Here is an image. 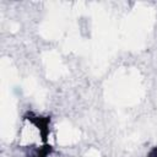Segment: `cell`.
<instances>
[{
    "label": "cell",
    "instance_id": "cell-3",
    "mask_svg": "<svg viewBox=\"0 0 157 157\" xmlns=\"http://www.w3.org/2000/svg\"><path fill=\"white\" fill-rule=\"evenodd\" d=\"M147 157H157V146H155L150 150V152L147 153Z\"/></svg>",
    "mask_w": 157,
    "mask_h": 157
},
{
    "label": "cell",
    "instance_id": "cell-2",
    "mask_svg": "<svg viewBox=\"0 0 157 157\" xmlns=\"http://www.w3.org/2000/svg\"><path fill=\"white\" fill-rule=\"evenodd\" d=\"M52 152H53V147H52V145H49V144H44L43 146H40V147L33 150L32 152L27 153L26 157H49Z\"/></svg>",
    "mask_w": 157,
    "mask_h": 157
},
{
    "label": "cell",
    "instance_id": "cell-1",
    "mask_svg": "<svg viewBox=\"0 0 157 157\" xmlns=\"http://www.w3.org/2000/svg\"><path fill=\"white\" fill-rule=\"evenodd\" d=\"M25 120H28L32 125H34L40 135V139L44 144H48V137L50 134V117L49 115H38L33 112H27L23 115Z\"/></svg>",
    "mask_w": 157,
    "mask_h": 157
}]
</instances>
